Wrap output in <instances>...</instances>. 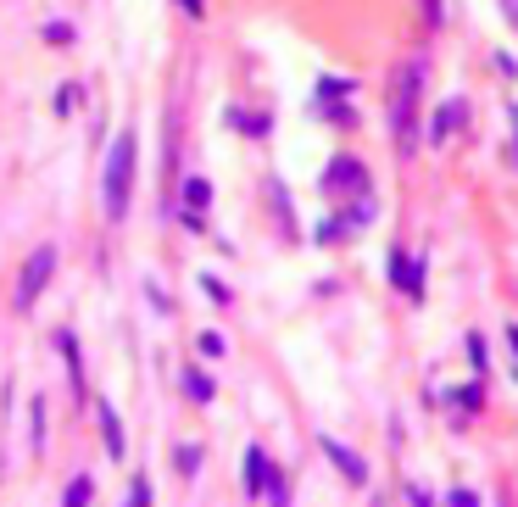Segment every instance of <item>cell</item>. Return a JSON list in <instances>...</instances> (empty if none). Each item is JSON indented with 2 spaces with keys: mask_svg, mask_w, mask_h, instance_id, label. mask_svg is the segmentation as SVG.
Segmentation results:
<instances>
[{
  "mask_svg": "<svg viewBox=\"0 0 518 507\" xmlns=\"http://www.w3.org/2000/svg\"><path fill=\"white\" fill-rule=\"evenodd\" d=\"M418 6H424V28L440 34V28H446V0H418Z\"/></svg>",
  "mask_w": 518,
  "mask_h": 507,
  "instance_id": "17",
  "label": "cell"
},
{
  "mask_svg": "<svg viewBox=\"0 0 518 507\" xmlns=\"http://www.w3.org/2000/svg\"><path fill=\"white\" fill-rule=\"evenodd\" d=\"M229 123H235L240 134H251V140H268V129H273L268 112H229Z\"/></svg>",
  "mask_w": 518,
  "mask_h": 507,
  "instance_id": "10",
  "label": "cell"
},
{
  "mask_svg": "<svg viewBox=\"0 0 518 507\" xmlns=\"http://www.w3.org/2000/svg\"><path fill=\"white\" fill-rule=\"evenodd\" d=\"M424 84H430V61L424 56H407L396 78H391V134L402 156H418L424 145V129H418V112H424Z\"/></svg>",
  "mask_w": 518,
  "mask_h": 507,
  "instance_id": "1",
  "label": "cell"
},
{
  "mask_svg": "<svg viewBox=\"0 0 518 507\" xmlns=\"http://www.w3.org/2000/svg\"><path fill=\"white\" fill-rule=\"evenodd\" d=\"M502 17H507V28L518 34V0H502Z\"/></svg>",
  "mask_w": 518,
  "mask_h": 507,
  "instance_id": "26",
  "label": "cell"
},
{
  "mask_svg": "<svg viewBox=\"0 0 518 507\" xmlns=\"http://www.w3.org/2000/svg\"><path fill=\"white\" fill-rule=\"evenodd\" d=\"M468 373H491V352H485V335H468Z\"/></svg>",
  "mask_w": 518,
  "mask_h": 507,
  "instance_id": "13",
  "label": "cell"
},
{
  "mask_svg": "<svg viewBox=\"0 0 518 507\" xmlns=\"http://www.w3.org/2000/svg\"><path fill=\"white\" fill-rule=\"evenodd\" d=\"M173 468H179L184 480H190V474L201 468V447H179V452H173Z\"/></svg>",
  "mask_w": 518,
  "mask_h": 507,
  "instance_id": "18",
  "label": "cell"
},
{
  "mask_svg": "<svg viewBox=\"0 0 518 507\" xmlns=\"http://www.w3.org/2000/svg\"><path fill=\"white\" fill-rule=\"evenodd\" d=\"M51 273H56V245H34V251H28V263H23V279H17V307H23V312L40 301V290L51 284Z\"/></svg>",
  "mask_w": 518,
  "mask_h": 507,
  "instance_id": "5",
  "label": "cell"
},
{
  "mask_svg": "<svg viewBox=\"0 0 518 507\" xmlns=\"http://www.w3.org/2000/svg\"><path fill=\"white\" fill-rule=\"evenodd\" d=\"M95 413H101L106 452H112V457H123V419H117V407H112V401H95Z\"/></svg>",
  "mask_w": 518,
  "mask_h": 507,
  "instance_id": "9",
  "label": "cell"
},
{
  "mask_svg": "<svg viewBox=\"0 0 518 507\" xmlns=\"http://www.w3.org/2000/svg\"><path fill=\"white\" fill-rule=\"evenodd\" d=\"M207 201H212V184H207V179H184V207L207 212Z\"/></svg>",
  "mask_w": 518,
  "mask_h": 507,
  "instance_id": "14",
  "label": "cell"
},
{
  "mask_svg": "<svg viewBox=\"0 0 518 507\" xmlns=\"http://www.w3.org/2000/svg\"><path fill=\"white\" fill-rule=\"evenodd\" d=\"M128 502H151V480H145V474H134V480H128Z\"/></svg>",
  "mask_w": 518,
  "mask_h": 507,
  "instance_id": "21",
  "label": "cell"
},
{
  "mask_svg": "<svg viewBox=\"0 0 518 507\" xmlns=\"http://www.w3.org/2000/svg\"><path fill=\"white\" fill-rule=\"evenodd\" d=\"M95 496V480H89V474H73V480H68V507H84Z\"/></svg>",
  "mask_w": 518,
  "mask_h": 507,
  "instance_id": "15",
  "label": "cell"
},
{
  "mask_svg": "<svg viewBox=\"0 0 518 507\" xmlns=\"http://www.w3.org/2000/svg\"><path fill=\"white\" fill-rule=\"evenodd\" d=\"M201 290H207V296H212V301H223V307H229V290H223V284H217V279H212V273H201Z\"/></svg>",
  "mask_w": 518,
  "mask_h": 507,
  "instance_id": "24",
  "label": "cell"
},
{
  "mask_svg": "<svg viewBox=\"0 0 518 507\" xmlns=\"http://www.w3.org/2000/svg\"><path fill=\"white\" fill-rule=\"evenodd\" d=\"M184 396L190 401H212V379L201 368H184Z\"/></svg>",
  "mask_w": 518,
  "mask_h": 507,
  "instance_id": "12",
  "label": "cell"
},
{
  "mask_svg": "<svg viewBox=\"0 0 518 507\" xmlns=\"http://www.w3.org/2000/svg\"><path fill=\"white\" fill-rule=\"evenodd\" d=\"M335 95H357V84L351 78H323L318 84V101H335Z\"/></svg>",
  "mask_w": 518,
  "mask_h": 507,
  "instance_id": "19",
  "label": "cell"
},
{
  "mask_svg": "<svg viewBox=\"0 0 518 507\" xmlns=\"http://www.w3.org/2000/svg\"><path fill=\"white\" fill-rule=\"evenodd\" d=\"M507 352H513V368H518V324H507Z\"/></svg>",
  "mask_w": 518,
  "mask_h": 507,
  "instance_id": "28",
  "label": "cell"
},
{
  "mask_svg": "<svg viewBox=\"0 0 518 507\" xmlns=\"http://www.w3.org/2000/svg\"><path fill=\"white\" fill-rule=\"evenodd\" d=\"M318 447H323V457H329V463H335V468L346 474V485H368V463H363L357 452H351L346 440H335V435H323Z\"/></svg>",
  "mask_w": 518,
  "mask_h": 507,
  "instance_id": "8",
  "label": "cell"
},
{
  "mask_svg": "<svg viewBox=\"0 0 518 507\" xmlns=\"http://www.w3.org/2000/svg\"><path fill=\"white\" fill-rule=\"evenodd\" d=\"M73 106H79V84H61V89H56V112H61V117H68Z\"/></svg>",
  "mask_w": 518,
  "mask_h": 507,
  "instance_id": "20",
  "label": "cell"
},
{
  "mask_svg": "<svg viewBox=\"0 0 518 507\" xmlns=\"http://www.w3.org/2000/svg\"><path fill=\"white\" fill-rule=\"evenodd\" d=\"M134 168H140V140H134V129H123L112 140V151H106V179H101V201H106L112 224L128 212V196H134Z\"/></svg>",
  "mask_w": 518,
  "mask_h": 507,
  "instance_id": "2",
  "label": "cell"
},
{
  "mask_svg": "<svg viewBox=\"0 0 518 507\" xmlns=\"http://www.w3.org/2000/svg\"><path fill=\"white\" fill-rule=\"evenodd\" d=\"M463 117H468V101H463V95H446V101L435 106V117H430V129H424V145H446L451 134L463 129Z\"/></svg>",
  "mask_w": 518,
  "mask_h": 507,
  "instance_id": "6",
  "label": "cell"
},
{
  "mask_svg": "<svg viewBox=\"0 0 518 507\" xmlns=\"http://www.w3.org/2000/svg\"><path fill=\"white\" fill-rule=\"evenodd\" d=\"M45 40H51V45H68V40H73V28H68V23H51V28H45Z\"/></svg>",
  "mask_w": 518,
  "mask_h": 507,
  "instance_id": "25",
  "label": "cell"
},
{
  "mask_svg": "<svg viewBox=\"0 0 518 507\" xmlns=\"http://www.w3.org/2000/svg\"><path fill=\"white\" fill-rule=\"evenodd\" d=\"M451 407H468V413H479V407H485V391H479V385H458V391H451Z\"/></svg>",
  "mask_w": 518,
  "mask_h": 507,
  "instance_id": "16",
  "label": "cell"
},
{
  "mask_svg": "<svg viewBox=\"0 0 518 507\" xmlns=\"http://www.w3.org/2000/svg\"><path fill=\"white\" fill-rule=\"evenodd\" d=\"M323 189H329V196H346V201H357V196H368L374 189V179H368V168L357 162V156L351 151H340L329 168H323Z\"/></svg>",
  "mask_w": 518,
  "mask_h": 507,
  "instance_id": "3",
  "label": "cell"
},
{
  "mask_svg": "<svg viewBox=\"0 0 518 507\" xmlns=\"http://www.w3.org/2000/svg\"><path fill=\"white\" fill-rule=\"evenodd\" d=\"M507 123H513V162H518V106H507Z\"/></svg>",
  "mask_w": 518,
  "mask_h": 507,
  "instance_id": "29",
  "label": "cell"
},
{
  "mask_svg": "<svg viewBox=\"0 0 518 507\" xmlns=\"http://www.w3.org/2000/svg\"><path fill=\"white\" fill-rule=\"evenodd\" d=\"M245 496H268V502H290L284 474H273L263 447H245Z\"/></svg>",
  "mask_w": 518,
  "mask_h": 507,
  "instance_id": "4",
  "label": "cell"
},
{
  "mask_svg": "<svg viewBox=\"0 0 518 507\" xmlns=\"http://www.w3.org/2000/svg\"><path fill=\"white\" fill-rule=\"evenodd\" d=\"M40 447H45V396L34 401V452H40Z\"/></svg>",
  "mask_w": 518,
  "mask_h": 507,
  "instance_id": "23",
  "label": "cell"
},
{
  "mask_svg": "<svg viewBox=\"0 0 518 507\" xmlns=\"http://www.w3.org/2000/svg\"><path fill=\"white\" fill-rule=\"evenodd\" d=\"M179 6H184L190 17H207V0H179Z\"/></svg>",
  "mask_w": 518,
  "mask_h": 507,
  "instance_id": "27",
  "label": "cell"
},
{
  "mask_svg": "<svg viewBox=\"0 0 518 507\" xmlns=\"http://www.w3.org/2000/svg\"><path fill=\"white\" fill-rule=\"evenodd\" d=\"M196 346H201V357H223V335H212V329H207Z\"/></svg>",
  "mask_w": 518,
  "mask_h": 507,
  "instance_id": "22",
  "label": "cell"
},
{
  "mask_svg": "<svg viewBox=\"0 0 518 507\" xmlns=\"http://www.w3.org/2000/svg\"><path fill=\"white\" fill-rule=\"evenodd\" d=\"M391 284L402 296H412V301H424V284H430V268L424 263H412L402 245H391Z\"/></svg>",
  "mask_w": 518,
  "mask_h": 507,
  "instance_id": "7",
  "label": "cell"
},
{
  "mask_svg": "<svg viewBox=\"0 0 518 507\" xmlns=\"http://www.w3.org/2000/svg\"><path fill=\"white\" fill-rule=\"evenodd\" d=\"M56 346H61V357H68V373H73V391L84 396V363H79V340H73V335H56Z\"/></svg>",
  "mask_w": 518,
  "mask_h": 507,
  "instance_id": "11",
  "label": "cell"
}]
</instances>
